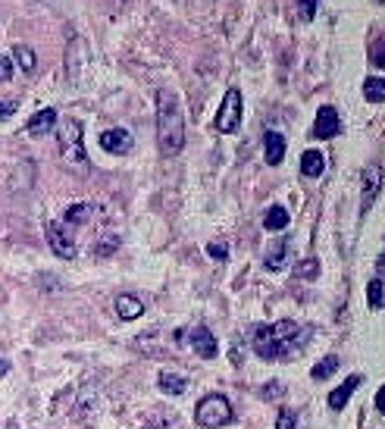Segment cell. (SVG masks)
<instances>
[{
	"mask_svg": "<svg viewBox=\"0 0 385 429\" xmlns=\"http://www.w3.org/2000/svg\"><path fill=\"white\" fill-rule=\"evenodd\" d=\"M157 142L163 157H175L185 147V119L173 91H157Z\"/></svg>",
	"mask_w": 385,
	"mask_h": 429,
	"instance_id": "1",
	"label": "cell"
},
{
	"mask_svg": "<svg viewBox=\"0 0 385 429\" xmlns=\"http://www.w3.org/2000/svg\"><path fill=\"white\" fill-rule=\"evenodd\" d=\"M295 335H298V323L292 320H282L273 326H257L254 329V351L263 360H279V358H292L298 348H295Z\"/></svg>",
	"mask_w": 385,
	"mask_h": 429,
	"instance_id": "2",
	"label": "cell"
},
{
	"mask_svg": "<svg viewBox=\"0 0 385 429\" xmlns=\"http://www.w3.org/2000/svg\"><path fill=\"white\" fill-rule=\"evenodd\" d=\"M60 138V157H63L66 166H72V170H85L88 166V154H85V142H82V123L79 119H66L63 125H60L57 132Z\"/></svg>",
	"mask_w": 385,
	"mask_h": 429,
	"instance_id": "3",
	"label": "cell"
},
{
	"mask_svg": "<svg viewBox=\"0 0 385 429\" xmlns=\"http://www.w3.org/2000/svg\"><path fill=\"white\" fill-rule=\"evenodd\" d=\"M194 420H198L204 429H219V426H229L232 423V404H229L222 395H207V398L198 401L194 407Z\"/></svg>",
	"mask_w": 385,
	"mask_h": 429,
	"instance_id": "4",
	"label": "cell"
},
{
	"mask_svg": "<svg viewBox=\"0 0 385 429\" xmlns=\"http://www.w3.org/2000/svg\"><path fill=\"white\" fill-rule=\"evenodd\" d=\"M241 113H245V104H241V91L238 88H229L226 97H222V104H219V113H216V129H219L222 135H232V132H238Z\"/></svg>",
	"mask_w": 385,
	"mask_h": 429,
	"instance_id": "5",
	"label": "cell"
},
{
	"mask_svg": "<svg viewBox=\"0 0 385 429\" xmlns=\"http://www.w3.org/2000/svg\"><path fill=\"white\" fill-rule=\"evenodd\" d=\"M44 232H47V241H50V251L57 254L60 260L76 257V238H72L69 226L60 223V219H50V223L44 226Z\"/></svg>",
	"mask_w": 385,
	"mask_h": 429,
	"instance_id": "6",
	"label": "cell"
},
{
	"mask_svg": "<svg viewBox=\"0 0 385 429\" xmlns=\"http://www.w3.org/2000/svg\"><path fill=\"white\" fill-rule=\"evenodd\" d=\"M339 132H342L339 113H335L332 107H320V113H316V123H313V135L320 138V142H326V138H335Z\"/></svg>",
	"mask_w": 385,
	"mask_h": 429,
	"instance_id": "7",
	"label": "cell"
},
{
	"mask_svg": "<svg viewBox=\"0 0 385 429\" xmlns=\"http://www.w3.org/2000/svg\"><path fill=\"white\" fill-rule=\"evenodd\" d=\"M100 147H104L107 154H128L132 151V135H128L126 129H107L100 132Z\"/></svg>",
	"mask_w": 385,
	"mask_h": 429,
	"instance_id": "8",
	"label": "cell"
},
{
	"mask_svg": "<svg viewBox=\"0 0 385 429\" xmlns=\"http://www.w3.org/2000/svg\"><path fill=\"white\" fill-rule=\"evenodd\" d=\"M191 348L201 354V358H216V351H219V345H216V339H213V332L207 329V326H194L191 329Z\"/></svg>",
	"mask_w": 385,
	"mask_h": 429,
	"instance_id": "9",
	"label": "cell"
},
{
	"mask_svg": "<svg viewBox=\"0 0 385 429\" xmlns=\"http://www.w3.org/2000/svg\"><path fill=\"white\" fill-rule=\"evenodd\" d=\"M53 125H57V110H53V107H44V110H38L35 116L25 123V132H29L32 138H38V135H47Z\"/></svg>",
	"mask_w": 385,
	"mask_h": 429,
	"instance_id": "10",
	"label": "cell"
},
{
	"mask_svg": "<svg viewBox=\"0 0 385 429\" xmlns=\"http://www.w3.org/2000/svg\"><path fill=\"white\" fill-rule=\"evenodd\" d=\"M379 185H382V170L379 166H370L367 172H363V200H360V210L367 213L370 204L376 200V194H379Z\"/></svg>",
	"mask_w": 385,
	"mask_h": 429,
	"instance_id": "11",
	"label": "cell"
},
{
	"mask_svg": "<svg viewBox=\"0 0 385 429\" xmlns=\"http://www.w3.org/2000/svg\"><path fill=\"white\" fill-rule=\"evenodd\" d=\"M263 157H266L269 166H279L285 160V138L279 132H266V138H263Z\"/></svg>",
	"mask_w": 385,
	"mask_h": 429,
	"instance_id": "12",
	"label": "cell"
},
{
	"mask_svg": "<svg viewBox=\"0 0 385 429\" xmlns=\"http://www.w3.org/2000/svg\"><path fill=\"white\" fill-rule=\"evenodd\" d=\"M116 313H119V320H138L141 313H144V301L135 298V294H119Z\"/></svg>",
	"mask_w": 385,
	"mask_h": 429,
	"instance_id": "13",
	"label": "cell"
},
{
	"mask_svg": "<svg viewBox=\"0 0 385 429\" xmlns=\"http://www.w3.org/2000/svg\"><path fill=\"white\" fill-rule=\"evenodd\" d=\"M357 386H360V376H348L344 386H339L332 395H329V407H332V411H342V407L351 401V392H354Z\"/></svg>",
	"mask_w": 385,
	"mask_h": 429,
	"instance_id": "14",
	"label": "cell"
},
{
	"mask_svg": "<svg viewBox=\"0 0 385 429\" xmlns=\"http://www.w3.org/2000/svg\"><path fill=\"white\" fill-rule=\"evenodd\" d=\"M323 170H326V160H323L320 151H304L301 154V172L304 176L316 179V176H323Z\"/></svg>",
	"mask_w": 385,
	"mask_h": 429,
	"instance_id": "15",
	"label": "cell"
},
{
	"mask_svg": "<svg viewBox=\"0 0 385 429\" xmlns=\"http://www.w3.org/2000/svg\"><path fill=\"white\" fill-rule=\"evenodd\" d=\"M13 60L19 63V69H22V72H35V69H38V57H35V50L25 48V44H16V48H13Z\"/></svg>",
	"mask_w": 385,
	"mask_h": 429,
	"instance_id": "16",
	"label": "cell"
},
{
	"mask_svg": "<svg viewBox=\"0 0 385 429\" xmlns=\"http://www.w3.org/2000/svg\"><path fill=\"white\" fill-rule=\"evenodd\" d=\"M285 260H288V241L282 238V241H276V245L269 247V254H266V270H282V266H285Z\"/></svg>",
	"mask_w": 385,
	"mask_h": 429,
	"instance_id": "17",
	"label": "cell"
},
{
	"mask_svg": "<svg viewBox=\"0 0 385 429\" xmlns=\"http://www.w3.org/2000/svg\"><path fill=\"white\" fill-rule=\"evenodd\" d=\"M160 388H163L166 395H185L188 388V379L185 376H175V373H160Z\"/></svg>",
	"mask_w": 385,
	"mask_h": 429,
	"instance_id": "18",
	"label": "cell"
},
{
	"mask_svg": "<svg viewBox=\"0 0 385 429\" xmlns=\"http://www.w3.org/2000/svg\"><path fill=\"white\" fill-rule=\"evenodd\" d=\"M263 226H266V229H285L288 226V210L285 207H269L266 210V217H263Z\"/></svg>",
	"mask_w": 385,
	"mask_h": 429,
	"instance_id": "19",
	"label": "cell"
},
{
	"mask_svg": "<svg viewBox=\"0 0 385 429\" xmlns=\"http://www.w3.org/2000/svg\"><path fill=\"white\" fill-rule=\"evenodd\" d=\"M91 213H94L91 204H72L69 210L63 213V223H66V226H79V223H85V219L91 217Z\"/></svg>",
	"mask_w": 385,
	"mask_h": 429,
	"instance_id": "20",
	"label": "cell"
},
{
	"mask_svg": "<svg viewBox=\"0 0 385 429\" xmlns=\"http://www.w3.org/2000/svg\"><path fill=\"white\" fill-rule=\"evenodd\" d=\"M335 370H339V358H335V354H329V358H323L320 364H316L313 370H310V376L323 382V379H329V376H332Z\"/></svg>",
	"mask_w": 385,
	"mask_h": 429,
	"instance_id": "21",
	"label": "cell"
},
{
	"mask_svg": "<svg viewBox=\"0 0 385 429\" xmlns=\"http://www.w3.org/2000/svg\"><path fill=\"white\" fill-rule=\"evenodd\" d=\"M363 95H367V100H373V104L385 100V79H367V85H363Z\"/></svg>",
	"mask_w": 385,
	"mask_h": 429,
	"instance_id": "22",
	"label": "cell"
},
{
	"mask_svg": "<svg viewBox=\"0 0 385 429\" xmlns=\"http://www.w3.org/2000/svg\"><path fill=\"white\" fill-rule=\"evenodd\" d=\"M367 301H370V307H382L385 304V285H382V279H373V282L367 285Z\"/></svg>",
	"mask_w": 385,
	"mask_h": 429,
	"instance_id": "23",
	"label": "cell"
},
{
	"mask_svg": "<svg viewBox=\"0 0 385 429\" xmlns=\"http://www.w3.org/2000/svg\"><path fill=\"white\" fill-rule=\"evenodd\" d=\"M316 6H320V0H298V19L301 22H310V19L316 16Z\"/></svg>",
	"mask_w": 385,
	"mask_h": 429,
	"instance_id": "24",
	"label": "cell"
},
{
	"mask_svg": "<svg viewBox=\"0 0 385 429\" xmlns=\"http://www.w3.org/2000/svg\"><path fill=\"white\" fill-rule=\"evenodd\" d=\"M370 60H373L376 66H385V35H379L370 44Z\"/></svg>",
	"mask_w": 385,
	"mask_h": 429,
	"instance_id": "25",
	"label": "cell"
},
{
	"mask_svg": "<svg viewBox=\"0 0 385 429\" xmlns=\"http://www.w3.org/2000/svg\"><path fill=\"white\" fill-rule=\"evenodd\" d=\"M207 254H210L213 260H226L229 257V247L222 245V241H210V245H207Z\"/></svg>",
	"mask_w": 385,
	"mask_h": 429,
	"instance_id": "26",
	"label": "cell"
},
{
	"mask_svg": "<svg viewBox=\"0 0 385 429\" xmlns=\"http://www.w3.org/2000/svg\"><path fill=\"white\" fill-rule=\"evenodd\" d=\"M13 79V57L0 53V82H10Z\"/></svg>",
	"mask_w": 385,
	"mask_h": 429,
	"instance_id": "27",
	"label": "cell"
},
{
	"mask_svg": "<svg viewBox=\"0 0 385 429\" xmlns=\"http://www.w3.org/2000/svg\"><path fill=\"white\" fill-rule=\"evenodd\" d=\"M276 429H295V414L292 411H279V417H276Z\"/></svg>",
	"mask_w": 385,
	"mask_h": 429,
	"instance_id": "28",
	"label": "cell"
},
{
	"mask_svg": "<svg viewBox=\"0 0 385 429\" xmlns=\"http://www.w3.org/2000/svg\"><path fill=\"white\" fill-rule=\"evenodd\" d=\"M116 245H119V238H116V236H107V238H104V245H97V254L104 257V254L116 251Z\"/></svg>",
	"mask_w": 385,
	"mask_h": 429,
	"instance_id": "29",
	"label": "cell"
},
{
	"mask_svg": "<svg viewBox=\"0 0 385 429\" xmlns=\"http://www.w3.org/2000/svg\"><path fill=\"white\" fill-rule=\"evenodd\" d=\"M295 273H298V276H304V279H310V276L316 273V264H313V260H304V264H301Z\"/></svg>",
	"mask_w": 385,
	"mask_h": 429,
	"instance_id": "30",
	"label": "cell"
},
{
	"mask_svg": "<svg viewBox=\"0 0 385 429\" xmlns=\"http://www.w3.org/2000/svg\"><path fill=\"white\" fill-rule=\"evenodd\" d=\"M13 113H16V104H13V100H4V104H0V119H10Z\"/></svg>",
	"mask_w": 385,
	"mask_h": 429,
	"instance_id": "31",
	"label": "cell"
},
{
	"mask_svg": "<svg viewBox=\"0 0 385 429\" xmlns=\"http://www.w3.org/2000/svg\"><path fill=\"white\" fill-rule=\"evenodd\" d=\"M376 411H382L385 414V386L376 392Z\"/></svg>",
	"mask_w": 385,
	"mask_h": 429,
	"instance_id": "32",
	"label": "cell"
},
{
	"mask_svg": "<svg viewBox=\"0 0 385 429\" xmlns=\"http://www.w3.org/2000/svg\"><path fill=\"white\" fill-rule=\"evenodd\" d=\"M376 270H379V279H385V254L376 260Z\"/></svg>",
	"mask_w": 385,
	"mask_h": 429,
	"instance_id": "33",
	"label": "cell"
},
{
	"mask_svg": "<svg viewBox=\"0 0 385 429\" xmlns=\"http://www.w3.org/2000/svg\"><path fill=\"white\" fill-rule=\"evenodd\" d=\"M6 373H10V364H6V360H0V376H6Z\"/></svg>",
	"mask_w": 385,
	"mask_h": 429,
	"instance_id": "34",
	"label": "cell"
},
{
	"mask_svg": "<svg viewBox=\"0 0 385 429\" xmlns=\"http://www.w3.org/2000/svg\"><path fill=\"white\" fill-rule=\"evenodd\" d=\"M379 4H385V0H379Z\"/></svg>",
	"mask_w": 385,
	"mask_h": 429,
	"instance_id": "35",
	"label": "cell"
}]
</instances>
